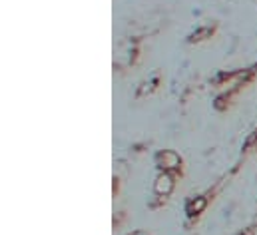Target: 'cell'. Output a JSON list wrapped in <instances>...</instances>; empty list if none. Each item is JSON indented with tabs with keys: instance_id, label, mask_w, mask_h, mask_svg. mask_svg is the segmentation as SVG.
I'll list each match as a JSON object with an SVG mask.
<instances>
[{
	"instance_id": "cell-7",
	"label": "cell",
	"mask_w": 257,
	"mask_h": 235,
	"mask_svg": "<svg viewBox=\"0 0 257 235\" xmlns=\"http://www.w3.org/2000/svg\"><path fill=\"white\" fill-rule=\"evenodd\" d=\"M237 235H255V229H253V227H247V229H243L241 233H237Z\"/></svg>"
},
{
	"instance_id": "cell-4",
	"label": "cell",
	"mask_w": 257,
	"mask_h": 235,
	"mask_svg": "<svg viewBox=\"0 0 257 235\" xmlns=\"http://www.w3.org/2000/svg\"><path fill=\"white\" fill-rule=\"evenodd\" d=\"M176 179L178 176H174V174L160 172L154 179V195L160 199H168L176 189Z\"/></svg>"
},
{
	"instance_id": "cell-1",
	"label": "cell",
	"mask_w": 257,
	"mask_h": 235,
	"mask_svg": "<svg viewBox=\"0 0 257 235\" xmlns=\"http://www.w3.org/2000/svg\"><path fill=\"white\" fill-rule=\"evenodd\" d=\"M154 162L160 172H168L178 177L184 174V158L176 150H160L154 156Z\"/></svg>"
},
{
	"instance_id": "cell-5",
	"label": "cell",
	"mask_w": 257,
	"mask_h": 235,
	"mask_svg": "<svg viewBox=\"0 0 257 235\" xmlns=\"http://www.w3.org/2000/svg\"><path fill=\"white\" fill-rule=\"evenodd\" d=\"M215 34V26H199L195 32H192L188 36V42L190 44H199V42H205L207 38H211Z\"/></svg>"
},
{
	"instance_id": "cell-2",
	"label": "cell",
	"mask_w": 257,
	"mask_h": 235,
	"mask_svg": "<svg viewBox=\"0 0 257 235\" xmlns=\"http://www.w3.org/2000/svg\"><path fill=\"white\" fill-rule=\"evenodd\" d=\"M211 199H213V193H211V191L190 197V199L186 201V215H188V219H190V221H197V219L203 215V211L207 209V205H209Z\"/></svg>"
},
{
	"instance_id": "cell-6",
	"label": "cell",
	"mask_w": 257,
	"mask_h": 235,
	"mask_svg": "<svg viewBox=\"0 0 257 235\" xmlns=\"http://www.w3.org/2000/svg\"><path fill=\"white\" fill-rule=\"evenodd\" d=\"M158 86H160V78L156 76V78H152L150 82H144L142 86H140V90L136 92V98H144V96H150L154 90H158Z\"/></svg>"
},
{
	"instance_id": "cell-3",
	"label": "cell",
	"mask_w": 257,
	"mask_h": 235,
	"mask_svg": "<svg viewBox=\"0 0 257 235\" xmlns=\"http://www.w3.org/2000/svg\"><path fill=\"white\" fill-rule=\"evenodd\" d=\"M138 42H140V40H126V42L120 44L118 54H116V66H120V68H130V66L136 64L138 54H140Z\"/></svg>"
},
{
	"instance_id": "cell-8",
	"label": "cell",
	"mask_w": 257,
	"mask_h": 235,
	"mask_svg": "<svg viewBox=\"0 0 257 235\" xmlns=\"http://www.w3.org/2000/svg\"><path fill=\"white\" fill-rule=\"evenodd\" d=\"M128 235H148V233H146V231H140V229H138V231H132V233H128Z\"/></svg>"
}]
</instances>
